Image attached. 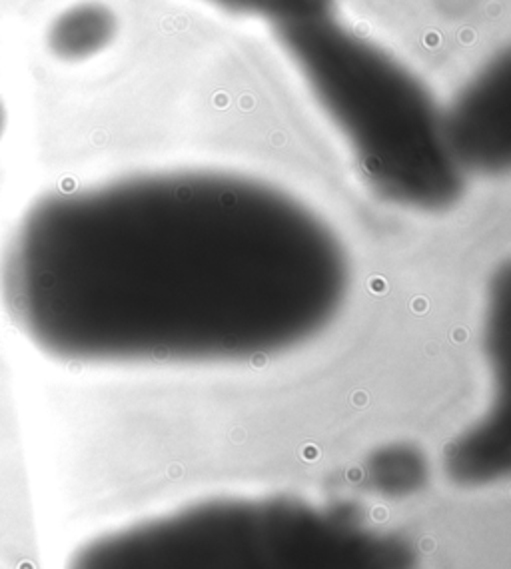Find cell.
<instances>
[{"mask_svg":"<svg viewBox=\"0 0 511 569\" xmlns=\"http://www.w3.org/2000/svg\"><path fill=\"white\" fill-rule=\"evenodd\" d=\"M350 284L348 250L316 210L214 170L48 194L0 258L10 322L84 366L274 357L325 332Z\"/></svg>","mask_w":511,"mask_h":569,"instance_id":"1","label":"cell"},{"mask_svg":"<svg viewBox=\"0 0 511 569\" xmlns=\"http://www.w3.org/2000/svg\"><path fill=\"white\" fill-rule=\"evenodd\" d=\"M274 32L376 196L424 214L459 202L465 172L447 144L443 110L409 68L334 12Z\"/></svg>","mask_w":511,"mask_h":569,"instance_id":"2","label":"cell"},{"mask_svg":"<svg viewBox=\"0 0 511 569\" xmlns=\"http://www.w3.org/2000/svg\"><path fill=\"white\" fill-rule=\"evenodd\" d=\"M68 569H417L411 542L351 509L299 497H224L82 545Z\"/></svg>","mask_w":511,"mask_h":569,"instance_id":"3","label":"cell"},{"mask_svg":"<svg viewBox=\"0 0 511 569\" xmlns=\"http://www.w3.org/2000/svg\"><path fill=\"white\" fill-rule=\"evenodd\" d=\"M447 144L467 174L497 176L511 162V64L503 52L479 70L443 110Z\"/></svg>","mask_w":511,"mask_h":569,"instance_id":"4","label":"cell"},{"mask_svg":"<svg viewBox=\"0 0 511 569\" xmlns=\"http://www.w3.org/2000/svg\"><path fill=\"white\" fill-rule=\"evenodd\" d=\"M485 342L495 372V398L491 409L461 434L445 454V467L457 484L484 486L495 482L509 463V344H507V270L495 278L485 316Z\"/></svg>","mask_w":511,"mask_h":569,"instance_id":"5","label":"cell"},{"mask_svg":"<svg viewBox=\"0 0 511 569\" xmlns=\"http://www.w3.org/2000/svg\"><path fill=\"white\" fill-rule=\"evenodd\" d=\"M114 12L96 0L60 10L46 28V48L62 62H82L110 46L116 36Z\"/></svg>","mask_w":511,"mask_h":569,"instance_id":"6","label":"cell"},{"mask_svg":"<svg viewBox=\"0 0 511 569\" xmlns=\"http://www.w3.org/2000/svg\"><path fill=\"white\" fill-rule=\"evenodd\" d=\"M426 460L415 447H385L368 463V479L379 493H407L426 479Z\"/></svg>","mask_w":511,"mask_h":569,"instance_id":"7","label":"cell"},{"mask_svg":"<svg viewBox=\"0 0 511 569\" xmlns=\"http://www.w3.org/2000/svg\"><path fill=\"white\" fill-rule=\"evenodd\" d=\"M206 2L238 14L264 16L274 22V26L334 12V0H206Z\"/></svg>","mask_w":511,"mask_h":569,"instance_id":"8","label":"cell"},{"mask_svg":"<svg viewBox=\"0 0 511 569\" xmlns=\"http://www.w3.org/2000/svg\"><path fill=\"white\" fill-rule=\"evenodd\" d=\"M6 126H8V110H6L4 100L0 98V140H2V136L6 132Z\"/></svg>","mask_w":511,"mask_h":569,"instance_id":"9","label":"cell"}]
</instances>
